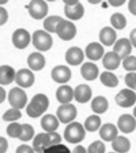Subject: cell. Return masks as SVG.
<instances>
[{
    "label": "cell",
    "instance_id": "1",
    "mask_svg": "<svg viewBox=\"0 0 136 153\" xmlns=\"http://www.w3.org/2000/svg\"><path fill=\"white\" fill-rule=\"evenodd\" d=\"M49 107V99L47 95L44 94H36L34 97L30 100L27 107V114L28 116L35 118V117H40L47 111Z\"/></svg>",
    "mask_w": 136,
    "mask_h": 153
},
{
    "label": "cell",
    "instance_id": "2",
    "mask_svg": "<svg viewBox=\"0 0 136 153\" xmlns=\"http://www.w3.org/2000/svg\"><path fill=\"white\" fill-rule=\"evenodd\" d=\"M85 128L78 122H71L64 130V138L65 140L71 144L80 143L85 138Z\"/></svg>",
    "mask_w": 136,
    "mask_h": 153
},
{
    "label": "cell",
    "instance_id": "3",
    "mask_svg": "<svg viewBox=\"0 0 136 153\" xmlns=\"http://www.w3.org/2000/svg\"><path fill=\"white\" fill-rule=\"evenodd\" d=\"M33 44L39 51H48L52 47V37L44 30H36L33 34Z\"/></svg>",
    "mask_w": 136,
    "mask_h": 153
},
{
    "label": "cell",
    "instance_id": "4",
    "mask_svg": "<svg viewBox=\"0 0 136 153\" xmlns=\"http://www.w3.org/2000/svg\"><path fill=\"white\" fill-rule=\"evenodd\" d=\"M48 4L42 0H33L28 5V12L33 19L41 20L47 16L48 14Z\"/></svg>",
    "mask_w": 136,
    "mask_h": 153
},
{
    "label": "cell",
    "instance_id": "5",
    "mask_svg": "<svg viewBox=\"0 0 136 153\" xmlns=\"http://www.w3.org/2000/svg\"><path fill=\"white\" fill-rule=\"evenodd\" d=\"M8 101L13 108L22 109L23 107H26V103H27V95L22 88L15 87V88H12L8 93Z\"/></svg>",
    "mask_w": 136,
    "mask_h": 153
},
{
    "label": "cell",
    "instance_id": "6",
    "mask_svg": "<svg viewBox=\"0 0 136 153\" xmlns=\"http://www.w3.org/2000/svg\"><path fill=\"white\" fill-rule=\"evenodd\" d=\"M56 34L63 41H71L72 38L76 36V34H77V28H76L75 23H72L71 21L63 20L59 23Z\"/></svg>",
    "mask_w": 136,
    "mask_h": 153
},
{
    "label": "cell",
    "instance_id": "7",
    "mask_svg": "<svg viewBox=\"0 0 136 153\" xmlns=\"http://www.w3.org/2000/svg\"><path fill=\"white\" fill-rule=\"evenodd\" d=\"M115 101H117V103L120 107H122V108H129V107L135 105L136 93L133 89H129V88L122 89L115 96Z\"/></svg>",
    "mask_w": 136,
    "mask_h": 153
},
{
    "label": "cell",
    "instance_id": "8",
    "mask_svg": "<svg viewBox=\"0 0 136 153\" xmlns=\"http://www.w3.org/2000/svg\"><path fill=\"white\" fill-rule=\"evenodd\" d=\"M77 116V109L71 103L62 105L57 109V117L62 123H71Z\"/></svg>",
    "mask_w": 136,
    "mask_h": 153
},
{
    "label": "cell",
    "instance_id": "9",
    "mask_svg": "<svg viewBox=\"0 0 136 153\" xmlns=\"http://www.w3.org/2000/svg\"><path fill=\"white\" fill-rule=\"evenodd\" d=\"M12 42L14 47L18 49H26L30 43V35L29 33L23 28L16 29L13 33L12 36Z\"/></svg>",
    "mask_w": 136,
    "mask_h": 153
},
{
    "label": "cell",
    "instance_id": "10",
    "mask_svg": "<svg viewBox=\"0 0 136 153\" xmlns=\"http://www.w3.org/2000/svg\"><path fill=\"white\" fill-rule=\"evenodd\" d=\"M117 128L123 134H130L136 129V118L129 114L122 115L117 120Z\"/></svg>",
    "mask_w": 136,
    "mask_h": 153
},
{
    "label": "cell",
    "instance_id": "11",
    "mask_svg": "<svg viewBox=\"0 0 136 153\" xmlns=\"http://www.w3.org/2000/svg\"><path fill=\"white\" fill-rule=\"evenodd\" d=\"M16 84L19 87L22 88H28L33 86L34 81H35V76L33 74V72L28 68H21L19 72H16V78H15Z\"/></svg>",
    "mask_w": 136,
    "mask_h": 153
},
{
    "label": "cell",
    "instance_id": "12",
    "mask_svg": "<svg viewBox=\"0 0 136 153\" xmlns=\"http://www.w3.org/2000/svg\"><path fill=\"white\" fill-rule=\"evenodd\" d=\"M51 76H52L54 81H56L58 84H65L71 79V71L68 66L58 65V66H55L52 68Z\"/></svg>",
    "mask_w": 136,
    "mask_h": 153
},
{
    "label": "cell",
    "instance_id": "13",
    "mask_svg": "<svg viewBox=\"0 0 136 153\" xmlns=\"http://www.w3.org/2000/svg\"><path fill=\"white\" fill-rule=\"evenodd\" d=\"M132 47L133 45H132V43H130V41L128 38H120L119 41L115 42L113 51L117 52L121 59H125L126 57L130 56Z\"/></svg>",
    "mask_w": 136,
    "mask_h": 153
},
{
    "label": "cell",
    "instance_id": "14",
    "mask_svg": "<svg viewBox=\"0 0 136 153\" xmlns=\"http://www.w3.org/2000/svg\"><path fill=\"white\" fill-rule=\"evenodd\" d=\"M65 60L70 65H79L84 60V52L78 47H72L67 51L65 53Z\"/></svg>",
    "mask_w": 136,
    "mask_h": 153
},
{
    "label": "cell",
    "instance_id": "15",
    "mask_svg": "<svg viewBox=\"0 0 136 153\" xmlns=\"http://www.w3.org/2000/svg\"><path fill=\"white\" fill-rule=\"evenodd\" d=\"M104 53H105V50H104L102 44L97 43V42L90 43L85 49V55L90 60H99L104 56Z\"/></svg>",
    "mask_w": 136,
    "mask_h": 153
},
{
    "label": "cell",
    "instance_id": "16",
    "mask_svg": "<svg viewBox=\"0 0 136 153\" xmlns=\"http://www.w3.org/2000/svg\"><path fill=\"white\" fill-rule=\"evenodd\" d=\"M56 97L62 105H68L75 99V91L68 85H63L57 89Z\"/></svg>",
    "mask_w": 136,
    "mask_h": 153
},
{
    "label": "cell",
    "instance_id": "17",
    "mask_svg": "<svg viewBox=\"0 0 136 153\" xmlns=\"http://www.w3.org/2000/svg\"><path fill=\"white\" fill-rule=\"evenodd\" d=\"M27 63H28V66L30 67V70L41 71L46 66V58L40 52H33L27 58Z\"/></svg>",
    "mask_w": 136,
    "mask_h": 153
},
{
    "label": "cell",
    "instance_id": "18",
    "mask_svg": "<svg viewBox=\"0 0 136 153\" xmlns=\"http://www.w3.org/2000/svg\"><path fill=\"white\" fill-rule=\"evenodd\" d=\"M41 125H42V129L46 130L47 132H54L59 126L58 117L52 114L44 115L41 120Z\"/></svg>",
    "mask_w": 136,
    "mask_h": 153
},
{
    "label": "cell",
    "instance_id": "19",
    "mask_svg": "<svg viewBox=\"0 0 136 153\" xmlns=\"http://www.w3.org/2000/svg\"><path fill=\"white\" fill-rule=\"evenodd\" d=\"M16 78L15 70L10 65L0 66V84L1 85H10Z\"/></svg>",
    "mask_w": 136,
    "mask_h": 153
},
{
    "label": "cell",
    "instance_id": "20",
    "mask_svg": "<svg viewBox=\"0 0 136 153\" xmlns=\"http://www.w3.org/2000/svg\"><path fill=\"white\" fill-rule=\"evenodd\" d=\"M120 63H121V58L117 55V52L112 51V52H107L105 53V56L102 58V64L106 70L109 71H113V70H117V67L120 66Z\"/></svg>",
    "mask_w": 136,
    "mask_h": 153
},
{
    "label": "cell",
    "instance_id": "21",
    "mask_svg": "<svg viewBox=\"0 0 136 153\" xmlns=\"http://www.w3.org/2000/svg\"><path fill=\"white\" fill-rule=\"evenodd\" d=\"M99 38H100V42L104 44V45H112V44H115L117 42V33L115 30L111 27H105L100 30V34H99Z\"/></svg>",
    "mask_w": 136,
    "mask_h": 153
},
{
    "label": "cell",
    "instance_id": "22",
    "mask_svg": "<svg viewBox=\"0 0 136 153\" xmlns=\"http://www.w3.org/2000/svg\"><path fill=\"white\" fill-rule=\"evenodd\" d=\"M92 97V89L87 85H79L75 89V99L79 103H86Z\"/></svg>",
    "mask_w": 136,
    "mask_h": 153
},
{
    "label": "cell",
    "instance_id": "23",
    "mask_svg": "<svg viewBox=\"0 0 136 153\" xmlns=\"http://www.w3.org/2000/svg\"><path fill=\"white\" fill-rule=\"evenodd\" d=\"M49 146H51V144L48 134H39L34 137L33 149L35 150V152H43Z\"/></svg>",
    "mask_w": 136,
    "mask_h": 153
},
{
    "label": "cell",
    "instance_id": "24",
    "mask_svg": "<svg viewBox=\"0 0 136 153\" xmlns=\"http://www.w3.org/2000/svg\"><path fill=\"white\" fill-rule=\"evenodd\" d=\"M99 134L105 142H113L117 137V128L111 123H106L100 128Z\"/></svg>",
    "mask_w": 136,
    "mask_h": 153
},
{
    "label": "cell",
    "instance_id": "25",
    "mask_svg": "<svg viewBox=\"0 0 136 153\" xmlns=\"http://www.w3.org/2000/svg\"><path fill=\"white\" fill-rule=\"evenodd\" d=\"M80 73H81V76L86 80H94L97 79L98 74H99V70H98V66L96 64L91 63V62H87V63H84L81 67H80Z\"/></svg>",
    "mask_w": 136,
    "mask_h": 153
},
{
    "label": "cell",
    "instance_id": "26",
    "mask_svg": "<svg viewBox=\"0 0 136 153\" xmlns=\"http://www.w3.org/2000/svg\"><path fill=\"white\" fill-rule=\"evenodd\" d=\"M64 13L70 20H80L84 16V6L78 2L75 6H65L64 7Z\"/></svg>",
    "mask_w": 136,
    "mask_h": 153
},
{
    "label": "cell",
    "instance_id": "27",
    "mask_svg": "<svg viewBox=\"0 0 136 153\" xmlns=\"http://www.w3.org/2000/svg\"><path fill=\"white\" fill-rule=\"evenodd\" d=\"M112 147L117 153H127L130 150V142L123 136H117L112 142Z\"/></svg>",
    "mask_w": 136,
    "mask_h": 153
},
{
    "label": "cell",
    "instance_id": "28",
    "mask_svg": "<svg viewBox=\"0 0 136 153\" xmlns=\"http://www.w3.org/2000/svg\"><path fill=\"white\" fill-rule=\"evenodd\" d=\"M91 108L96 114H104L108 109V101L105 96H97L91 102Z\"/></svg>",
    "mask_w": 136,
    "mask_h": 153
},
{
    "label": "cell",
    "instance_id": "29",
    "mask_svg": "<svg viewBox=\"0 0 136 153\" xmlns=\"http://www.w3.org/2000/svg\"><path fill=\"white\" fill-rule=\"evenodd\" d=\"M63 20H64L63 18L56 16V15L48 16L47 19L44 20V22H43V27H44V29H46L48 33H56L59 23H61Z\"/></svg>",
    "mask_w": 136,
    "mask_h": 153
},
{
    "label": "cell",
    "instance_id": "30",
    "mask_svg": "<svg viewBox=\"0 0 136 153\" xmlns=\"http://www.w3.org/2000/svg\"><path fill=\"white\" fill-rule=\"evenodd\" d=\"M100 81H101L102 85H105L106 87H112V88L117 87V84H119L117 76L114 73L109 72V71H105L100 74Z\"/></svg>",
    "mask_w": 136,
    "mask_h": 153
},
{
    "label": "cell",
    "instance_id": "31",
    "mask_svg": "<svg viewBox=\"0 0 136 153\" xmlns=\"http://www.w3.org/2000/svg\"><path fill=\"white\" fill-rule=\"evenodd\" d=\"M84 128H85V130L91 131V132L97 131L98 129L101 128V120H100V117L97 116V115H92V116L87 117L86 121H85Z\"/></svg>",
    "mask_w": 136,
    "mask_h": 153
},
{
    "label": "cell",
    "instance_id": "32",
    "mask_svg": "<svg viewBox=\"0 0 136 153\" xmlns=\"http://www.w3.org/2000/svg\"><path fill=\"white\" fill-rule=\"evenodd\" d=\"M111 23L115 29H123L127 25V20L121 13H114L111 16Z\"/></svg>",
    "mask_w": 136,
    "mask_h": 153
},
{
    "label": "cell",
    "instance_id": "33",
    "mask_svg": "<svg viewBox=\"0 0 136 153\" xmlns=\"http://www.w3.org/2000/svg\"><path fill=\"white\" fill-rule=\"evenodd\" d=\"M35 134V131H34V128L30 124H22V134L20 136V140L22 142H28L30 139H33Z\"/></svg>",
    "mask_w": 136,
    "mask_h": 153
},
{
    "label": "cell",
    "instance_id": "34",
    "mask_svg": "<svg viewBox=\"0 0 136 153\" xmlns=\"http://www.w3.org/2000/svg\"><path fill=\"white\" fill-rule=\"evenodd\" d=\"M21 116H22V115H21L20 109L10 108V109H8L5 114L2 115V120H4V121H6V122H14V121L19 120Z\"/></svg>",
    "mask_w": 136,
    "mask_h": 153
},
{
    "label": "cell",
    "instance_id": "35",
    "mask_svg": "<svg viewBox=\"0 0 136 153\" xmlns=\"http://www.w3.org/2000/svg\"><path fill=\"white\" fill-rule=\"evenodd\" d=\"M7 134L12 138H20L22 134V124L19 123H12L7 126Z\"/></svg>",
    "mask_w": 136,
    "mask_h": 153
},
{
    "label": "cell",
    "instance_id": "36",
    "mask_svg": "<svg viewBox=\"0 0 136 153\" xmlns=\"http://www.w3.org/2000/svg\"><path fill=\"white\" fill-rule=\"evenodd\" d=\"M43 153H72L69 150L68 146L63 144H57V145H51L48 149H46Z\"/></svg>",
    "mask_w": 136,
    "mask_h": 153
},
{
    "label": "cell",
    "instance_id": "37",
    "mask_svg": "<svg viewBox=\"0 0 136 153\" xmlns=\"http://www.w3.org/2000/svg\"><path fill=\"white\" fill-rule=\"evenodd\" d=\"M123 68L129 72H135L136 71V57L135 56H128L122 62Z\"/></svg>",
    "mask_w": 136,
    "mask_h": 153
},
{
    "label": "cell",
    "instance_id": "38",
    "mask_svg": "<svg viewBox=\"0 0 136 153\" xmlns=\"http://www.w3.org/2000/svg\"><path fill=\"white\" fill-rule=\"evenodd\" d=\"M105 144L100 140H96L88 146L87 153H105Z\"/></svg>",
    "mask_w": 136,
    "mask_h": 153
},
{
    "label": "cell",
    "instance_id": "39",
    "mask_svg": "<svg viewBox=\"0 0 136 153\" xmlns=\"http://www.w3.org/2000/svg\"><path fill=\"white\" fill-rule=\"evenodd\" d=\"M127 86L129 87V89L136 91V73L135 72H129L125 78Z\"/></svg>",
    "mask_w": 136,
    "mask_h": 153
},
{
    "label": "cell",
    "instance_id": "40",
    "mask_svg": "<svg viewBox=\"0 0 136 153\" xmlns=\"http://www.w3.org/2000/svg\"><path fill=\"white\" fill-rule=\"evenodd\" d=\"M48 134H49V138H50V144H51V145L61 144V142H62V137H61L56 131H54V132H48Z\"/></svg>",
    "mask_w": 136,
    "mask_h": 153
},
{
    "label": "cell",
    "instance_id": "41",
    "mask_svg": "<svg viewBox=\"0 0 136 153\" xmlns=\"http://www.w3.org/2000/svg\"><path fill=\"white\" fill-rule=\"evenodd\" d=\"M15 153H35V150L28 145H20Z\"/></svg>",
    "mask_w": 136,
    "mask_h": 153
},
{
    "label": "cell",
    "instance_id": "42",
    "mask_svg": "<svg viewBox=\"0 0 136 153\" xmlns=\"http://www.w3.org/2000/svg\"><path fill=\"white\" fill-rule=\"evenodd\" d=\"M8 19V14H7V10H5L4 7H0V26L5 25L6 21Z\"/></svg>",
    "mask_w": 136,
    "mask_h": 153
},
{
    "label": "cell",
    "instance_id": "43",
    "mask_svg": "<svg viewBox=\"0 0 136 153\" xmlns=\"http://www.w3.org/2000/svg\"><path fill=\"white\" fill-rule=\"evenodd\" d=\"M7 147H8V143H7L6 138L1 137L0 138V153H6Z\"/></svg>",
    "mask_w": 136,
    "mask_h": 153
},
{
    "label": "cell",
    "instance_id": "44",
    "mask_svg": "<svg viewBox=\"0 0 136 153\" xmlns=\"http://www.w3.org/2000/svg\"><path fill=\"white\" fill-rule=\"evenodd\" d=\"M128 10L133 15H136V0H130L128 2Z\"/></svg>",
    "mask_w": 136,
    "mask_h": 153
},
{
    "label": "cell",
    "instance_id": "45",
    "mask_svg": "<svg viewBox=\"0 0 136 153\" xmlns=\"http://www.w3.org/2000/svg\"><path fill=\"white\" fill-rule=\"evenodd\" d=\"M129 41H130L132 45H134V47L136 48V28L132 30V33H130V38H129Z\"/></svg>",
    "mask_w": 136,
    "mask_h": 153
},
{
    "label": "cell",
    "instance_id": "46",
    "mask_svg": "<svg viewBox=\"0 0 136 153\" xmlns=\"http://www.w3.org/2000/svg\"><path fill=\"white\" fill-rule=\"evenodd\" d=\"M72 153H87V151L85 150V147H84V146H81V145H77V146L73 149Z\"/></svg>",
    "mask_w": 136,
    "mask_h": 153
},
{
    "label": "cell",
    "instance_id": "47",
    "mask_svg": "<svg viewBox=\"0 0 136 153\" xmlns=\"http://www.w3.org/2000/svg\"><path fill=\"white\" fill-rule=\"evenodd\" d=\"M123 4H125V0H117V1L111 0V1H109V5H112V6H115V7H117V6H122Z\"/></svg>",
    "mask_w": 136,
    "mask_h": 153
},
{
    "label": "cell",
    "instance_id": "48",
    "mask_svg": "<svg viewBox=\"0 0 136 153\" xmlns=\"http://www.w3.org/2000/svg\"><path fill=\"white\" fill-rule=\"evenodd\" d=\"M0 93H1V97H0V103H2V102L5 101V99H6V92H5V89H4V88H0Z\"/></svg>",
    "mask_w": 136,
    "mask_h": 153
},
{
    "label": "cell",
    "instance_id": "49",
    "mask_svg": "<svg viewBox=\"0 0 136 153\" xmlns=\"http://www.w3.org/2000/svg\"><path fill=\"white\" fill-rule=\"evenodd\" d=\"M78 2H79V1H75V0L68 1V0H67V1H64V5H65V6H75V5L78 4Z\"/></svg>",
    "mask_w": 136,
    "mask_h": 153
},
{
    "label": "cell",
    "instance_id": "50",
    "mask_svg": "<svg viewBox=\"0 0 136 153\" xmlns=\"http://www.w3.org/2000/svg\"><path fill=\"white\" fill-rule=\"evenodd\" d=\"M88 2H90V4H100L101 1H100V0H94V1H93V0H90Z\"/></svg>",
    "mask_w": 136,
    "mask_h": 153
},
{
    "label": "cell",
    "instance_id": "51",
    "mask_svg": "<svg viewBox=\"0 0 136 153\" xmlns=\"http://www.w3.org/2000/svg\"><path fill=\"white\" fill-rule=\"evenodd\" d=\"M134 116H135V118H136V107L134 108Z\"/></svg>",
    "mask_w": 136,
    "mask_h": 153
},
{
    "label": "cell",
    "instance_id": "52",
    "mask_svg": "<svg viewBox=\"0 0 136 153\" xmlns=\"http://www.w3.org/2000/svg\"><path fill=\"white\" fill-rule=\"evenodd\" d=\"M35 153H43V152H35Z\"/></svg>",
    "mask_w": 136,
    "mask_h": 153
},
{
    "label": "cell",
    "instance_id": "53",
    "mask_svg": "<svg viewBox=\"0 0 136 153\" xmlns=\"http://www.w3.org/2000/svg\"><path fill=\"white\" fill-rule=\"evenodd\" d=\"M109 153H117V152H109Z\"/></svg>",
    "mask_w": 136,
    "mask_h": 153
}]
</instances>
